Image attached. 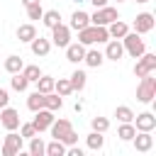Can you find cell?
Listing matches in <instances>:
<instances>
[{
  "instance_id": "obj_1",
  "label": "cell",
  "mask_w": 156,
  "mask_h": 156,
  "mask_svg": "<svg viewBox=\"0 0 156 156\" xmlns=\"http://www.w3.org/2000/svg\"><path fill=\"white\" fill-rule=\"evenodd\" d=\"M110 34H107V27H100V24H88L78 32V41L83 46H93V44H102L107 41Z\"/></svg>"
},
{
  "instance_id": "obj_2",
  "label": "cell",
  "mask_w": 156,
  "mask_h": 156,
  "mask_svg": "<svg viewBox=\"0 0 156 156\" xmlns=\"http://www.w3.org/2000/svg\"><path fill=\"white\" fill-rule=\"evenodd\" d=\"M156 98V78H154V71L141 76L139 85H136V100L139 102H151Z\"/></svg>"
},
{
  "instance_id": "obj_3",
  "label": "cell",
  "mask_w": 156,
  "mask_h": 156,
  "mask_svg": "<svg viewBox=\"0 0 156 156\" xmlns=\"http://www.w3.org/2000/svg\"><path fill=\"white\" fill-rule=\"evenodd\" d=\"M122 46H124V51H127L132 58H139V56L146 51V44H144V39H141L136 32H127V34L122 37Z\"/></svg>"
},
{
  "instance_id": "obj_4",
  "label": "cell",
  "mask_w": 156,
  "mask_h": 156,
  "mask_svg": "<svg viewBox=\"0 0 156 156\" xmlns=\"http://www.w3.org/2000/svg\"><path fill=\"white\" fill-rule=\"evenodd\" d=\"M115 20H119V12H117V7H110V5L98 7L95 15H90V24H100V27H107Z\"/></svg>"
},
{
  "instance_id": "obj_5",
  "label": "cell",
  "mask_w": 156,
  "mask_h": 156,
  "mask_svg": "<svg viewBox=\"0 0 156 156\" xmlns=\"http://www.w3.org/2000/svg\"><path fill=\"white\" fill-rule=\"evenodd\" d=\"M22 144H24V139H22V134H17V129L7 132L5 141H2V156H17L22 151Z\"/></svg>"
},
{
  "instance_id": "obj_6",
  "label": "cell",
  "mask_w": 156,
  "mask_h": 156,
  "mask_svg": "<svg viewBox=\"0 0 156 156\" xmlns=\"http://www.w3.org/2000/svg\"><path fill=\"white\" fill-rule=\"evenodd\" d=\"M51 44L58 46V49H66L71 44V27L63 24V22H58L56 27H51Z\"/></svg>"
},
{
  "instance_id": "obj_7",
  "label": "cell",
  "mask_w": 156,
  "mask_h": 156,
  "mask_svg": "<svg viewBox=\"0 0 156 156\" xmlns=\"http://www.w3.org/2000/svg\"><path fill=\"white\" fill-rule=\"evenodd\" d=\"M151 71H156V54H141L139 56V61H136V66H134V76L136 78H141V76H146V73H151Z\"/></svg>"
},
{
  "instance_id": "obj_8",
  "label": "cell",
  "mask_w": 156,
  "mask_h": 156,
  "mask_svg": "<svg viewBox=\"0 0 156 156\" xmlns=\"http://www.w3.org/2000/svg\"><path fill=\"white\" fill-rule=\"evenodd\" d=\"M0 124H2L7 132L20 129V112H17V110H12L10 105H5V107L0 110Z\"/></svg>"
},
{
  "instance_id": "obj_9",
  "label": "cell",
  "mask_w": 156,
  "mask_h": 156,
  "mask_svg": "<svg viewBox=\"0 0 156 156\" xmlns=\"http://www.w3.org/2000/svg\"><path fill=\"white\" fill-rule=\"evenodd\" d=\"M56 117H54V112L51 110H46V107H41V110H37L34 112V119H32V124H34V129L41 134V132H46L49 127H51V122H54Z\"/></svg>"
},
{
  "instance_id": "obj_10",
  "label": "cell",
  "mask_w": 156,
  "mask_h": 156,
  "mask_svg": "<svg viewBox=\"0 0 156 156\" xmlns=\"http://www.w3.org/2000/svg\"><path fill=\"white\" fill-rule=\"evenodd\" d=\"M134 32L136 34H149L151 29H154V15L151 12H141V15H136V20H134Z\"/></svg>"
},
{
  "instance_id": "obj_11",
  "label": "cell",
  "mask_w": 156,
  "mask_h": 156,
  "mask_svg": "<svg viewBox=\"0 0 156 156\" xmlns=\"http://www.w3.org/2000/svg\"><path fill=\"white\" fill-rule=\"evenodd\" d=\"M132 141H134V149L141 151V154H146V151L154 149V136H151V132H136V134L132 136Z\"/></svg>"
},
{
  "instance_id": "obj_12",
  "label": "cell",
  "mask_w": 156,
  "mask_h": 156,
  "mask_svg": "<svg viewBox=\"0 0 156 156\" xmlns=\"http://www.w3.org/2000/svg\"><path fill=\"white\" fill-rule=\"evenodd\" d=\"M134 117H136V124H134L136 132H154V129H156V117H154V112H141V115H134Z\"/></svg>"
},
{
  "instance_id": "obj_13",
  "label": "cell",
  "mask_w": 156,
  "mask_h": 156,
  "mask_svg": "<svg viewBox=\"0 0 156 156\" xmlns=\"http://www.w3.org/2000/svg\"><path fill=\"white\" fill-rule=\"evenodd\" d=\"M102 56L110 58V61H119V58L124 56L122 41H119V39H107V46H105V54H102Z\"/></svg>"
},
{
  "instance_id": "obj_14",
  "label": "cell",
  "mask_w": 156,
  "mask_h": 156,
  "mask_svg": "<svg viewBox=\"0 0 156 156\" xmlns=\"http://www.w3.org/2000/svg\"><path fill=\"white\" fill-rule=\"evenodd\" d=\"M49 129H51V136H54V139H58V141H63V136H66V134H68V132L73 129V124H71L68 119H58V122L54 119Z\"/></svg>"
},
{
  "instance_id": "obj_15",
  "label": "cell",
  "mask_w": 156,
  "mask_h": 156,
  "mask_svg": "<svg viewBox=\"0 0 156 156\" xmlns=\"http://www.w3.org/2000/svg\"><path fill=\"white\" fill-rule=\"evenodd\" d=\"M29 46H32V54L34 56H49V51H51V41L44 39V37H34L29 41Z\"/></svg>"
},
{
  "instance_id": "obj_16",
  "label": "cell",
  "mask_w": 156,
  "mask_h": 156,
  "mask_svg": "<svg viewBox=\"0 0 156 156\" xmlns=\"http://www.w3.org/2000/svg\"><path fill=\"white\" fill-rule=\"evenodd\" d=\"M83 56H85V46H83L80 41H76V44H68V46H66V58H68L71 63H80V61H83Z\"/></svg>"
},
{
  "instance_id": "obj_17",
  "label": "cell",
  "mask_w": 156,
  "mask_h": 156,
  "mask_svg": "<svg viewBox=\"0 0 156 156\" xmlns=\"http://www.w3.org/2000/svg\"><path fill=\"white\" fill-rule=\"evenodd\" d=\"M88 24H90V15H88V12H83V10H76V12L71 15V24H68L71 29L80 32V29H83V27H88Z\"/></svg>"
},
{
  "instance_id": "obj_18",
  "label": "cell",
  "mask_w": 156,
  "mask_h": 156,
  "mask_svg": "<svg viewBox=\"0 0 156 156\" xmlns=\"http://www.w3.org/2000/svg\"><path fill=\"white\" fill-rule=\"evenodd\" d=\"M127 32H129V24L122 22V20H115V22L107 24V34H110V39H122Z\"/></svg>"
},
{
  "instance_id": "obj_19",
  "label": "cell",
  "mask_w": 156,
  "mask_h": 156,
  "mask_svg": "<svg viewBox=\"0 0 156 156\" xmlns=\"http://www.w3.org/2000/svg\"><path fill=\"white\" fill-rule=\"evenodd\" d=\"M44 107H46V110H51V112H56V110H61V107H63V98H61L56 90L44 93Z\"/></svg>"
},
{
  "instance_id": "obj_20",
  "label": "cell",
  "mask_w": 156,
  "mask_h": 156,
  "mask_svg": "<svg viewBox=\"0 0 156 156\" xmlns=\"http://www.w3.org/2000/svg\"><path fill=\"white\" fill-rule=\"evenodd\" d=\"M34 37H37V27H34L32 22H27V24H20V27H17V39H20V41H27V44H29Z\"/></svg>"
},
{
  "instance_id": "obj_21",
  "label": "cell",
  "mask_w": 156,
  "mask_h": 156,
  "mask_svg": "<svg viewBox=\"0 0 156 156\" xmlns=\"http://www.w3.org/2000/svg\"><path fill=\"white\" fill-rule=\"evenodd\" d=\"M85 144H88V149L90 151H100L102 146H105V136H102V132H90L88 136H85Z\"/></svg>"
},
{
  "instance_id": "obj_22",
  "label": "cell",
  "mask_w": 156,
  "mask_h": 156,
  "mask_svg": "<svg viewBox=\"0 0 156 156\" xmlns=\"http://www.w3.org/2000/svg\"><path fill=\"white\" fill-rule=\"evenodd\" d=\"M83 61H85L90 68H98V66H102L105 56H102L98 49H85V56H83Z\"/></svg>"
},
{
  "instance_id": "obj_23",
  "label": "cell",
  "mask_w": 156,
  "mask_h": 156,
  "mask_svg": "<svg viewBox=\"0 0 156 156\" xmlns=\"http://www.w3.org/2000/svg\"><path fill=\"white\" fill-rule=\"evenodd\" d=\"M22 66H24V61H22V56H17V54H12V56L5 58V71H7V73H20Z\"/></svg>"
},
{
  "instance_id": "obj_24",
  "label": "cell",
  "mask_w": 156,
  "mask_h": 156,
  "mask_svg": "<svg viewBox=\"0 0 156 156\" xmlns=\"http://www.w3.org/2000/svg\"><path fill=\"white\" fill-rule=\"evenodd\" d=\"M68 80H71V88H73V93H76V90L80 93V90L85 88V80H88V76H85V71H73Z\"/></svg>"
},
{
  "instance_id": "obj_25",
  "label": "cell",
  "mask_w": 156,
  "mask_h": 156,
  "mask_svg": "<svg viewBox=\"0 0 156 156\" xmlns=\"http://www.w3.org/2000/svg\"><path fill=\"white\" fill-rule=\"evenodd\" d=\"M44 154H46V156H63V154H66V144L58 141V139H54V141H49V144L44 146Z\"/></svg>"
},
{
  "instance_id": "obj_26",
  "label": "cell",
  "mask_w": 156,
  "mask_h": 156,
  "mask_svg": "<svg viewBox=\"0 0 156 156\" xmlns=\"http://www.w3.org/2000/svg\"><path fill=\"white\" fill-rule=\"evenodd\" d=\"M41 22H44V27H56L58 22H61V12L58 10H44V15H41Z\"/></svg>"
},
{
  "instance_id": "obj_27",
  "label": "cell",
  "mask_w": 156,
  "mask_h": 156,
  "mask_svg": "<svg viewBox=\"0 0 156 156\" xmlns=\"http://www.w3.org/2000/svg\"><path fill=\"white\" fill-rule=\"evenodd\" d=\"M54 90H56L61 98H68V95L73 93V88H71V80H68V78H58V80H54Z\"/></svg>"
},
{
  "instance_id": "obj_28",
  "label": "cell",
  "mask_w": 156,
  "mask_h": 156,
  "mask_svg": "<svg viewBox=\"0 0 156 156\" xmlns=\"http://www.w3.org/2000/svg\"><path fill=\"white\" fill-rule=\"evenodd\" d=\"M136 134V129H134V124L132 122H122L119 124V129H117V136L122 139V141H132V136Z\"/></svg>"
},
{
  "instance_id": "obj_29",
  "label": "cell",
  "mask_w": 156,
  "mask_h": 156,
  "mask_svg": "<svg viewBox=\"0 0 156 156\" xmlns=\"http://www.w3.org/2000/svg\"><path fill=\"white\" fill-rule=\"evenodd\" d=\"M54 80H56V78L41 73V76L37 78V90H39V93H51V90H54Z\"/></svg>"
},
{
  "instance_id": "obj_30",
  "label": "cell",
  "mask_w": 156,
  "mask_h": 156,
  "mask_svg": "<svg viewBox=\"0 0 156 156\" xmlns=\"http://www.w3.org/2000/svg\"><path fill=\"white\" fill-rule=\"evenodd\" d=\"M27 107H29L32 112L41 110V107H44V93H39V90H37V93H32V95L27 98Z\"/></svg>"
},
{
  "instance_id": "obj_31",
  "label": "cell",
  "mask_w": 156,
  "mask_h": 156,
  "mask_svg": "<svg viewBox=\"0 0 156 156\" xmlns=\"http://www.w3.org/2000/svg\"><path fill=\"white\" fill-rule=\"evenodd\" d=\"M44 146H46V144L41 141L39 134H34V136L29 139V154H32V156H44Z\"/></svg>"
},
{
  "instance_id": "obj_32",
  "label": "cell",
  "mask_w": 156,
  "mask_h": 156,
  "mask_svg": "<svg viewBox=\"0 0 156 156\" xmlns=\"http://www.w3.org/2000/svg\"><path fill=\"white\" fill-rule=\"evenodd\" d=\"M10 85L17 90V93H22V90H27V85H29V80L22 76V71L20 73H12V78H10Z\"/></svg>"
},
{
  "instance_id": "obj_33",
  "label": "cell",
  "mask_w": 156,
  "mask_h": 156,
  "mask_svg": "<svg viewBox=\"0 0 156 156\" xmlns=\"http://www.w3.org/2000/svg\"><path fill=\"white\" fill-rule=\"evenodd\" d=\"M22 76H24L29 83H37V78L41 76V71H39V66L32 63V66H22Z\"/></svg>"
},
{
  "instance_id": "obj_34",
  "label": "cell",
  "mask_w": 156,
  "mask_h": 156,
  "mask_svg": "<svg viewBox=\"0 0 156 156\" xmlns=\"http://www.w3.org/2000/svg\"><path fill=\"white\" fill-rule=\"evenodd\" d=\"M115 117H117L119 122H132V119H134V112H132V107H127V105H119V107L115 110Z\"/></svg>"
},
{
  "instance_id": "obj_35",
  "label": "cell",
  "mask_w": 156,
  "mask_h": 156,
  "mask_svg": "<svg viewBox=\"0 0 156 156\" xmlns=\"http://www.w3.org/2000/svg\"><path fill=\"white\" fill-rule=\"evenodd\" d=\"M90 127H93L95 132H102V134H105V132L110 129V119H107V117H93V119H90Z\"/></svg>"
},
{
  "instance_id": "obj_36",
  "label": "cell",
  "mask_w": 156,
  "mask_h": 156,
  "mask_svg": "<svg viewBox=\"0 0 156 156\" xmlns=\"http://www.w3.org/2000/svg\"><path fill=\"white\" fill-rule=\"evenodd\" d=\"M41 15H44L41 2H32V5H27V17H29V20H41Z\"/></svg>"
},
{
  "instance_id": "obj_37",
  "label": "cell",
  "mask_w": 156,
  "mask_h": 156,
  "mask_svg": "<svg viewBox=\"0 0 156 156\" xmlns=\"http://www.w3.org/2000/svg\"><path fill=\"white\" fill-rule=\"evenodd\" d=\"M20 134H22V139H32V136H34V134H39V132L34 129V124H32V122H27V124H22V122H20Z\"/></svg>"
},
{
  "instance_id": "obj_38",
  "label": "cell",
  "mask_w": 156,
  "mask_h": 156,
  "mask_svg": "<svg viewBox=\"0 0 156 156\" xmlns=\"http://www.w3.org/2000/svg\"><path fill=\"white\" fill-rule=\"evenodd\" d=\"M76 141H78V134H76V132H73V129H71V132H68V134H66V136H63V144H66V146H73V144H76Z\"/></svg>"
},
{
  "instance_id": "obj_39",
  "label": "cell",
  "mask_w": 156,
  "mask_h": 156,
  "mask_svg": "<svg viewBox=\"0 0 156 156\" xmlns=\"http://www.w3.org/2000/svg\"><path fill=\"white\" fill-rule=\"evenodd\" d=\"M5 105H10V93H7L5 88H0V110H2Z\"/></svg>"
},
{
  "instance_id": "obj_40",
  "label": "cell",
  "mask_w": 156,
  "mask_h": 156,
  "mask_svg": "<svg viewBox=\"0 0 156 156\" xmlns=\"http://www.w3.org/2000/svg\"><path fill=\"white\" fill-rule=\"evenodd\" d=\"M66 154H68V156H83V151H80V149H78L76 144H73L71 149H66Z\"/></svg>"
},
{
  "instance_id": "obj_41",
  "label": "cell",
  "mask_w": 156,
  "mask_h": 156,
  "mask_svg": "<svg viewBox=\"0 0 156 156\" xmlns=\"http://www.w3.org/2000/svg\"><path fill=\"white\" fill-rule=\"evenodd\" d=\"M90 2L95 5V10H98V7H105V5H107V0H90Z\"/></svg>"
},
{
  "instance_id": "obj_42",
  "label": "cell",
  "mask_w": 156,
  "mask_h": 156,
  "mask_svg": "<svg viewBox=\"0 0 156 156\" xmlns=\"http://www.w3.org/2000/svg\"><path fill=\"white\" fill-rule=\"evenodd\" d=\"M32 2H41V0H22V5L27 7V5H32Z\"/></svg>"
},
{
  "instance_id": "obj_43",
  "label": "cell",
  "mask_w": 156,
  "mask_h": 156,
  "mask_svg": "<svg viewBox=\"0 0 156 156\" xmlns=\"http://www.w3.org/2000/svg\"><path fill=\"white\" fill-rule=\"evenodd\" d=\"M136 2H149V0H136Z\"/></svg>"
},
{
  "instance_id": "obj_44",
  "label": "cell",
  "mask_w": 156,
  "mask_h": 156,
  "mask_svg": "<svg viewBox=\"0 0 156 156\" xmlns=\"http://www.w3.org/2000/svg\"><path fill=\"white\" fill-rule=\"evenodd\" d=\"M73 2H85V0H73Z\"/></svg>"
},
{
  "instance_id": "obj_45",
  "label": "cell",
  "mask_w": 156,
  "mask_h": 156,
  "mask_svg": "<svg viewBox=\"0 0 156 156\" xmlns=\"http://www.w3.org/2000/svg\"><path fill=\"white\" fill-rule=\"evenodd\" d=\"M117 2H122V0H117Z\"/></svg>"
}]
</instances>
